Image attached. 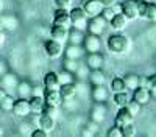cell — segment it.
I'll return each mask as SVG.
<instances>
[{
    "mask_svg": "<svg viewBox=\"0 0 156 137\" xmlns=\"http://www.w3.org/2000/svg\"><path fill=\"white\" fill-rule=\"evenodd\" d=\"M53 25H62V27H72V19L69 14V9L64 8H56V11L53 12Z\"/></svg>",
    "mask_w": 156,
    "mask_h": 137,
    "instance_id": "obj_7",
    "label": "cell"
},
{
    "mask_svg": "<svg viewBox=\"0 0 156 137\" xmlns=\"http://www.w3.org/2000/svg\"><path fill=\"white\" fill-rule=\"evenodd\" d=\"M153 86H156V75H151V77H148V83H147V87H148V89H151Z\"/></svg>",
    "mask_w": 156,
    "mask_h": 137,
    "instance_id": "obj_45",
    "label": "cell"
},
{
    "mask_svg": "<svg viewBox=\"0 0 156 137\" xmlns=\"http://www.w3.org/2000/svg\"><path fill=\"white\" fill-rule=\"evenodd\" d=\"M114 14H115V12H114V9H112L111 6H106V8H103V11H101V14H100V16H101L103 19H106V20L109 22V20L114 17Z\"/></svg>",
    "mask_w": 156,
    "mask_h": 137,
    "instance_id": "obj_40",
    "label": "cell"
},
{
    "mask_svg": "<svg viewBox=\"0 0 156 137\" xmlns=\"http://www.w3.org/2000/svg\"><path fill=\"white\" fill-rule=\"evenodd\" d=\"M50 36H51V39L64 42V41H67V37H69V28L62 27V25H53L50 30Z\"/></svg>",
    "mask_w": 156,
    "mask_h": 137,
    "instance_id": "obj_16",
    "label": "cell"
},
{
    "mask_svg": "<svg viewBox=\"0 0 156 137\" xmlns=\"http://www.w3.org/2000/svg\"><path fill=\"white\" fill-rule=\"evenodd\" d=\"M12 114L16 117H27L28 114H31L30 109V100L28 98H17L14 100V106H12Z\"/></svg>",
    "mask_w": 156,
    "mask_h": 137,
    "instance_id": "obj_5",
    "label": "cell"
},
{
    "mask_svg": "<svg viewBox=\"0 0 156 137\" xmlns=\"http://www.w3.org/2000/svg\"><path fill=\"white\" fill-rule=\"evenodd\" d=\"M44 100L47 104H53V106H61L62 104V97L59 94V89H45L44 91Z\"/></svg>",
    "mask_w": 156,
    "mask_h": 137,
    "instance_id": "obj_13",
    "label": "cell"
},
{
    "mask_svg": "<svg viewBox=\"0 0 156 137\" xmlns=\"http://www.w3.org/2000/svg\"><path fill=\"white\" fill-rule=\"evenodd\" d=\"M147 6H148L147 0H137V12H139L140 19H145V16H147Z\"/></svg>",
    "mask_w": 156,
    "mask_h": 137,
    "instance_id": "obj_38",
    "label": "cell"
},
{
    "mask_svg": "<svg viewBox=\"0 0 156 137\" xmlns=\"http://www.w3.org/2000/svg\"><path fill=\"white\" fill-rule=\"evenodd\" d=\"M44 91H45V87H44V86H33V95L44 97Z\"/></svg>",
    "mask_w": 156,
    "mask_h": 137,
    "instance_id": "obj_43",
    "label": "cell"
},
{
    "mask_svg": "<svg viewBox=\"0 0 156 137\" xmlns=\"http://www.w3.org/2000/svg\"><path fill=\"white\" fill-rule=\"evenodd\" d=\"M109 89L112 94H117V92H122V91H126V86H125V81L123 78L120 77H115L111 80V86H109Z\"/></svg>",
    "mask_w": 156,
    "mask_h": 137,
    "instance_id": "obj_29",
    "label": "cell"
},
{
    "mask_svg": "<svg viewBox=\"0 0 156 137\" xmlns=\"http://www.w3.org/2000/svg\"><path fill=\"white\" fill-rule=\"evenodd\" d=\"M42 112L47 114V115H50V117H53V118H58V115H59V106H53V104H47L45 103Z\"/></svg>",
    "mask_w": 156,
    "mask_h": 137,
    "instance_id": "obj_35",
    "label": "cell"
},
{
    "mask_svg": "<svg viewBox=\"0 0 156 137\" xmlns=\"http://www.w3.org/2000/svg\"><path fill=\"white\" fill-rule=\"evenodd\" d=\"M6 94H8V92H6V89H5V87H0V101L3 100V97H5Z\"/></svg>",
    "mask_w": 156,
    "mask_h": 137,
    "instance_id": "obj_47",
    "label": "cell"
},
{
    "mask_svg": "<svg viewBox=\"0 0 156 137\" xmlns=\"http://www.w3.org/2000/svg\"><path fill=\"white\" fill-rule=\"evenodd\" d=\"M97 131H98V123H95V122H92L90 120L89 123H86V126L83 128V135H87V137H90V135H95L97 134Z\"/></svg>",
    "mask_w": 156,
    "mask_h": 137,
    "instance_id": "obj_33",
    "label": "cell"
},
{
    "mask_svg": "<svg viewBox=\"0 0 156 137\" xmlns=\"http://www.w3.org/2000/svg\"><path fill=\"white\" fill-rule=\"evenodd\" d=\"M0 135H3V129L2 128H0Z\"/></svg>",
    "mask_w": 156,
    "mask_h": 137,
    "instance_id": "obj_52",
    "label": "cell"
},
{
    "mask_svg": "<svg viewBox=\"0 0 156 137\" xmlns=\"http://www.w3.org/2000/svg\"><path fill=\"white\" fill-rule=\"evenodd\" d=\"M55 6L56 8H64V9H69L72 6V0H53Z\"/></svg>",
    "mask_w": 156,
    "mask_h": 137,
    "instance_id": "obj_41",
    "label": "cell"
},
{
    "mask_svg": "<svg viewBox=\"0 0 156 137\" xmlns=\"http://www.w3.org/2000/svg\"><path fill=\"white\" fill-rule=\"evenodd\" d=\"M3 44H5V33L0 30V47H2Z\"/></svg>",
    "mask_w": 156,
    "mask_h": 137,
    "instance_id": "obj_48",
    "label": "cell"
},
{
    "mask_svg": "<svg viewBox=\"0 0 156 137\" xmlns=\"http://www.w3.org/2000/svg\"><path fill=\"white\" fill-rule=\"evenodd\" d=\"M98 2L103 5V8H106V6H112L115 2H119V0H98Z\"/></svg>",
    "mask_w": 156,
    "mask_h": 137,
    "instance_id": "obj_44",
    "label": "cell"
},
{
    "mask_svg": "<svg viewBox=\"0 0 156 137\" xmlns=\"http://www.w3.org/2000/svg\"><path fill=\"white\" fill-rule=\"evenodd\" d=\"M12 106H14V98L6 94L3 97V100L0 101V111H3V112H12Z\"/></svg>",
    "mask_w": 156,
    "mask_h": 137,
    "instance_id": "obj_30",
    "label": "cell"
},
{
    "mask_svg": "<svg viewBox=\"0 0 156 137\" xmlns=\"http://www.w3.org/2000/svg\"><path fill=\"white\" fill-rule=\"evenodd\" d=\"M133 115H131V112H129L128 109H126V106L125 108H119V111H117V114H115V118H114V123L117 125V126H123V125H126V123H131L133 122Z\"/></svg>",
    "mask_w": 156,
    "mask_h": 137,
    "instance_id": "obj_15",
    "label": "cell"
},
{
    "mask_svg": "<svg viewBox=\"0 0 156 137\" xmlns=\"http://www.w3.org/2000/svg\"><path fill=\"white\" fill-rule=\"evenodd\" d=\"M16 91H17V95L20 98H30L33 95V86L28 81H19Z\"/></svg>",
    "mask_w": 156,
    "mask_h": 137,
    "instance_id": "obj_26",
    "label": "cell"
},
{
    "mask_svg": "<svg viewBox=\"0 0 156 137\" xmlns=\"http://www.w3.org/2000/svg\"><path fill=\"white\" fill-rule=\"evenodd\" d=\"M106 25L108 20L103 19L101 16H95V17H90L87 22V30L90 34H95V36H101L106 30Z\"/></svg>",
    "mask_w": 156,
    "mask_h": 137,
    "instance_id": "obj_3",
    "label": "cell"
},
{
    "mask_svg": "<svg viewBox=\"0 0 156 137\" xmlns=\"http://www.w3.org/2000/svg\"><path fill=\"white\" fill-rule=\"evenodd\" d=\"M147 83H148V77H139V86L147 87Z\"/></svg>",
    "mask_w": 156,
    "mask_h": 137,
    "instance_id": "obj_46",
    "label": "cell"
},
{
    "mask_svg": "<svg viewBox=\"0 0 156 137\" xmlns=\"http://www.w3.org/2000/svg\"><path fill=\"white\" fill-rule=\"evenodd\" d=\"M78 66H80L78 59H72V58H66V59H64V62H62V69H64V70H69V72H72V73L76 72Z\"/></svg>",
    "mask_w": 156,
    "mask_h": 137,
    "instance_id": "obj_32",
    "label": "cell"
},
{
    "mask_svg": "<svg viewBox=\"0 0 156 137\" xmlns=\"http://www.w3.org/2000/svg\"><path fill=\"white\" fill-rule=\"evenodd\" d=\"M150 95H151V98H156V86H153L150 89Z\"/></svg>",
    "mask_w": 156,
    "mask_h": 137,
    "instance_id": "obj_49",
    "label": "cell"
},
{
    "mask_svg": "<svg viewBox=\"0 0 156 137\" xmlns=\"http://www.w3.org/2000/svg\"><path fill=\"white\" fill-rule=\"evenodd\" d=\"M30 109H31V114H42L44 111V106H45V100L44 97H37V95H31L30 98Z\"/></svg>",
    "mask_w": 156,
    "mask_h": 137,
    "instance_id": "obj_17",
    "label": "cell"
},
{
    "mask_svg": "<svg viewBox=\"0 0 156 137\" xmlns=\"http://www.w3.org/2000/svg\"><path fill=\"white\" fill-rule=\"evenodd\" d=\"M122 134H123V137H133V135H136V126H134V123L131 122V123L123 125V126H122Z\"/></svg>",
    "mask_w": 156,
    "mask_h": 137,
    "instance_id": "obj_36",
    "label": "cell"
},
{
    "mask_svg": "<svg viewBox=\"0 0 156 137\" xmlns=\"http://www.w3.org/2000/svg\"><path fill=\"white\" fill-rule=\"evenodd\" d=\"M90 95H92V100H94L95 103H106L108 98H109V92H108V89L105 87V84L94 86Z\"/></svg>",
    "mask_w": 156,
    "mask_h": 137,
    "instance_id": "obj_14",
    "label": "cell"
},
{
    "mask_svg": "<svg viewBox=\"0 0 156 137\" xmlns=\"http://www.w3.org/2000/svg\"><path fill=\"white\" fill-rule=\"evenodd\" d=\"M83 53H84L83 45H78V44H69V47L64 50L66 58H72V59H81Z\"/></svg>",
    "mask_w": 156,
    "mask_h": 137,
    "instance_id": "obj_21",
    "label": "cell"
},
{
    "mask_svg": "<svg viewBox=\"0 0 156 137\" xmlns=\"http://www.w3.org/2000/svg\"><path fill=\"white\" fill-rule=\"evenodd\" d=\"M44 50H45V53H47V56L48 58H51V59H56V58H59L61 55H62V42H59V41H56V39H48V41H45L44 42Z\"/></svg>",
    "mask_w": 156,
    "mask_h": 137,
    "instance_id": "obj_4",
    "label": "cell"
},
{
    "mask_svg": "<svg viewBox=\"0 0 156 137\" xmlns=\"http://www.w3.org/2000/svg\"><path fill=\"white\" fill-rule=\"evenodd\" d=\"M70 14V19H72V27L76 28V30H87V16L83 9V6H75V8H70L69 11Z\"/></svg>",
    "mask_w": 156,
    "mask_h": 137,
    "instance_id": "obj_2",
    "label": "cell"
},
{
    "mask_svg": "<svg viewBox=\"0 0 156 137\" xmlns=\"http://www.w3.org/2000/svg\"><path fill=\"white\" fill-rule=\"evenodd\" d=\"M73 75L75 73H72V72H69V70H61V72H58V80H59V84H67V83H73Z\"/></svg>",
    "mask_w": 156,
    "mask_h": 137,
    "instance_id": "obj_31",
    "label": "cell"
},
{
    "mask_svg": "<svg viewBox=\"0 0 156 137\" xmlns=\"http://www.w3.org/2000/svg\"><path fill=\"white\" fill-rule=\"evenodd\" d=\"M131 97H133V100H136V101L140 103V104H147L150 101V98H151L150 89H148V87H145V86H137L136 89L133 91Z\"/></svg>",
    "mask_w": 156,
    "mask_h": 137,
    "instance_id": "obj_12",
    "label": "cell"
},
{
    "mask_svg": "<svg viewBox=\"0 0 156 137\" xmlns=\"http://www.w3.org/2000/svg\"><path fill=\"white\" fill-rule=\"evenodd\" d=\"M42 84L45 89H59V80H58V73L56 72H47L44 75Z\"/></svg>",
    "mask_w": 156,
    "mask_h": 137,
    "instance_id": "obj_19",
    "label": "cell"
},
{
    "mask_svg": "<svg viewBox=\"0 0 156 137\" xmlns=\"http://www.w3.org/2000/svg\"><path fill=\"white\" fill-rule=\"evenodd\" d=\"M123 81H125L126 89L134 91L136 87L139 86V75H134V73H126L125 77H123Z\"/></svg>",
    "mask_w": 156,
    "mask_h": 137,
    "instance_id": "obj_28",
    "label": "cell"
},
{
    "mask_svg": "<svg viewBox=\"0 0 156 137\" xmlns=\"http://www.w3.org/2000/svg\"><path fill=\"white\" fill-rule=\"evenodd\" d=\"M59 94L62 97V100H72L76 95V84L75 83H67V84H61L59 86Z\"/></svg>",
    "mask_w": 156,
    "mask_h": 137,
    "instance_id": "obj_20",
    "label": "cell"
},
{
    "mask_svg": "<svg viewBox=\"0 0 156 137\" xmlns=\"http://www.w3.org/2000/svg\"><path fill=\"white\" fill-rule=\"evenodd\" d=\"M131 98H133V97H131V94H129V92L122 91V92H117V94H114V97H112V101H114V104H115L117 108H125Z\"/></svg>",
    "mask_w": 156,
    "mask_h": 137,
    "instance_id": "obj_25",
    "label": "cell"
},
{
    "mask_svg": "<svg viewBox=\"0 0 156 137\" xmlns=\"http://www.w3.org/2000/svg\"><path fill=\"white\" fill-rule=\"evenodd\" d=\"M83 48H84V52H87V53H95V52H100V50H101V41H100V36L90 34V33H89L87 36H84Z\"/></svg>",
    "mask_w": 156,
    "mask_h": 137,
    "instance_id": "obj_6",
    "label": "cell"
},
{
    "mask_svg": "<svg viewBox=\"0 0 156 137\" xmlns=\"http://www.w3.org/2000/svg\"><path fill=\"white\" fill-rule=\"evenodd\" d=\"M119 2H123V0H119Z\"/></svg>",
    "mask_w": 156,
    "mask_h": 137,
    "instance_id": "obj_53",
    "label": "cell"
},
{
    "mask_svg": "<svg viewBox=\"0 0 156 137\" xmlns=\"http://www.w3.org/2000/svg\"><path fill=\"white\" fill-rule=\"evenodd\" d=\"M2 27H3V23H2V16H0V30H2Z\"/></svg>",
    "mask_w": 156,
    "mask_h": 137,
    "instance_id": "obj_50",
    "label": "cell"
},
{
    "mask_svg": "<svg viewBox=\"0 0 156 137\" xmlns=\"http://www.w3.org/2000/svg\"><path fill=\"white\" fill-rule=\"evenodd\" d=\"M108 50L114 55H125L129 52V48H131V41L128 39L125 34H122L120 31H117L114 34H111L108 37Z\"/></svg>",
    "mask_w": 156,
    "mask_h": 137,
    "instance_id": "obj_1",
    "label": "cell"
},
{
    "mask_svg": "<svg viewBox=\"0 0 156 137\" xmlns=\"http://www.w3.org/2000/svg\"><path fill=\"white\" fill-rule=\"evenodd\" d=\"M89 81L92 86H101L106 83V75L101 72V69H97V70H90L89 72Z\"/></svg>",
    "mask_w": 156,
    "mask_h": 137,
    "instance_id": "obj_23",
    "label": "cell"
},
{
    "mask_svg": "<svg viewBox=\"0 0 156 137\" xmlns=\"http://www.w3.org/2000/svg\"><path fill=\"white\" fill-rule=\"evenodd\" d=\"M145 19H147V20H151V22H156V3H154V2H148Z\"/></svg>",
    "mask_w": 156,
    "mask_h": 137,
    "instance_id": "obj_37",
    "label": "cell"
},
{
    "mask_svg": "<svg viewBox=\"0 0 156 137\" xmlns=\"http://www.w3.org/2000/svg\"><path fill=\"white\" fill-rule=\"evenodd\" d=\"M105 118H106V108H105V103H95L92 112H90V120L95 122V123H101Z\"/></svg>",
    "mask_w": 156,
    "mask_h": 137,
    "instance_id": "obj_18",
    "label": "cell"
},
{
    "mask_svg": "<svg viewBox=\"0 0 156 137\" xmlns=\"http://www.w3.org/2000/svg\"><path fill=\"white\" fill-rule=\"evenodd\" d=\"M17 84H19V80H17V77H16L14 73H8V72H5V73L2 75V86L5 87L6 91H9V89H16Z\"/></svg>",
    "mask_w": 156,
    "mask_h": 137,
    "instance_id": "obj_24",
    "label": "cell"
},
{
    "mask_svg": "<svg viewBox=\"0 0 156 137\" xmlns=\"http://www.w3.org/2000/svg\"><path fill=\"white\" fill-rule=\"evenodd\" d=\"M128 17L123 14V12H117V14H114V17L108 22L109 23V28L112 31H122L126 28V25H128Z\"/></svg>",
    "mask_w": 156,
    "mask_h": 137,
    "instance_id": "obj_11",
    "label": "cell"
},
{
    "mask_svg": "<svg viewBox=\"0 0 156 137\" xmlns=\"http://www.w3.org/2000/svg\"><path fill=\"white\" fill-rule=\"evenodd\" d=\"M103 64H105V58L100 52H95V53H87L86 56V67L89 70H97V69H101Z\"/></svg>",
    "mask_w": 156,
    "mask_h": 137,
    "instance_id": "obj_9",
    "label": "cell"
},
{
    "mask_svg": "<svg viewBox=\"0 0 156 137\" xmlns=\"http://www.w3.org/2000/svg\"><path fill=\"white\" fill-rule=\"evenodd\" d=\"M67 39L70 41V44H78V45H81L83 41H84V31L81 30H76V28H69V37Z\"/></svg>",
    "mask_w": 156,
    "mask_h": 137,
    "instance_id": "obj_27",
    "label": "cell"
},
{
    "mask_svg": "<svg viewBox=\"0 0 156 137\" xmlns=\"http://www.w3.org/2000/svg\"><path fill=\"white\" fill-rule=\"evenodd\" d=\"M120 5H122V12L128 17V20H136V19H139L137 0H123V2H120Z\"/></svg>",
    "mask_w": 156,
    "mask_h": 137,
    "instance_id": "obj_8",
    "label": "cell"
},
{
    "mask_svg": "<svg viewBox=\"0 0 156 137\" xmlns=\"http://www.w3.org/2000/svg\"><path fill=\"white\" fill-rule=\"evenodd\" d=\"M55 122H56V118H53V117H50V115H47V114H39V128H42V129H45L47 132H50V131H53L55 129Z\"/></svg>",
    "mask_w": 156,
    "mask_h": 137,
    "instance_id": "obj_22",
    "label": "cell"
},
{
    "mask_svg": "<svg viewBox=\"0 0 156 137\" xmlns=\"http://www.w3.org/2000/svg\"><path fill=\"white\" fill-rule=\"evenodd\" d=\"M31 135H33V137H47L48 132H47L45 129H42V128H37V129H33V131H31Z\"/></svg>",
    "mask_w": 156,
    "mask_h": 137,
    "instance_id": "obj_42",
    "label": "cell"
},
{
    "mask_svg": "<svg viewBox=\"0 0 156 137\" xmlns=\"http://www.w3.org/2000/svg\"><path fill=\"white\" fill-rule=\"evenodd\" d=\"M126 109L129 111V112H131V115L133 117H136V115H139L140 114V109H142V104L140 103H137L136 101V100H129V101H128V104H126Z\"/></svg>",
    "mask_w": 156,
    "mask_h": 137,
    "instance_id": "obj_34",
    "label": "cell"
},
{
    "mask_svg": "<svg viewBox=\"0 0 156 137\" xmlns=\"http://www.w3.org/2000/svg\"><path fill=\"white\" fill-rule=\"evenodd\" d=\"M2 8H3V3H2V0H0V12H2Z\"/></svg>",
    "mask_w": 156,
    "mask_h": 137,
    "instance_id": "obj_51",
    "label": "cell"
},
{
    "mask_svg": "<svg viewBox=\"0 0 156 137\" xmlns=\"http://www.w3.org/2000/svg\"><path fill=\"white\" fill-rule=\"evenodd\" d=\"M83 9L86 12V16L90 19V17H95V16H100L101 14L103 5L98 2V0H86L84 5H83Z\"/></svg>",
    "mask_w": 156,
    "mask_h": 137,
    "instance_id": "obj_10",
    "label": "cell"
},
{
    "mask_svg": "<svg viewBox=\"0 0 156 137\" xmlns=\"http://www.w3.org/2000/svg\"><path fill=\"white\" fill-rule=\"evenodd\" d=\"M106 135H109V137H123V134H122V128H120V126H117V125H114V126H111V128L108 129Z\"/></svg>",
    "mask_w": 156,
    "mask_h": 137,
    "instance_id": "obj_39",
    "label": "cell"
}]
</instances>
